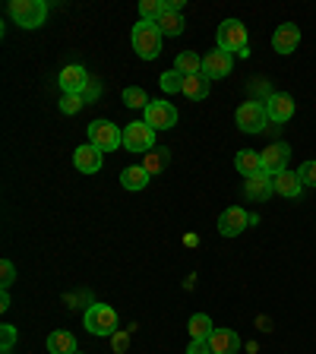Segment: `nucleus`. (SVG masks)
I'll return each mask as SVG.
<instances>
[{
  "label": "nucleus",
  "mask_w": 316,
  "mask_h": 354,
  "mask_svg": "<svg viewBox=\"0 0 316 354\" xmlns=\"http://www.w3.org/2000/svg\"><path fill=\"white\" fill-rule=\"evenodd\" d=\"M133 51L140 54L142 60H155L162 54V29L155 26V22H146L140 19L133 26Z\"/></svg>",
  "instance_id": "nucleus-1"
},
{
  "label": "nucleus",
  "mask_w": 316,
  "mask_h": 354,
  "mask_svg": "<svg viewBox=\"0 0 316 354\" xmlns=\"http://www.w3.org/2000/svg\"><path fill=\"white\" fill-rule=\"evenodd\" d=\"M7 13L19 29H38V26H44V19H48L44 0H10Z\"/></svg>",
  "instance_id": "nucleus-2"
},
{
  "label": "nucleus",
  "mask_w": 316,
  "mask_h": 354,
  "mask_svg": "<svg viewBox=\"0 0 316 354\" xmlns=\"http://www.w3.org/2000/svg\"><path fill=\"white\" fill-rule=\"evenodd\" d=\"M86 329L92 332V335H114L118 332V310L108 307V304H92V307L86 310Z\"/></svg>",
  "instance_id": "nucleus-3"
},
{
  "label": "nucleus",
  "mask_w": 316,
  "mask_h": 354,
  "mask_svg": "<svg viewBox=\"0 0 316 354\" xmlns=\"http://www.w3.org/2000/svg\"><path fill=\"white\" fill-rule=\"evenodd\" d=\"M89 142L98 146L102 152H114V149L124 146V133H120V127L111 124V120H92L89 124Z\"/></svg>",
  "instance_id": "nucleus-4"
},
{
  "label": "nucleus",
  "mask_w": 316,
  "mask_h": 354,
  "mask_svg": "<svg viewBox=\"0 0 316 354\" xmlns=\"http://www.w3.org/2000/svg\"><path fill=\"white\" fill-rule=\"evenodd\" d=\"M215 38H219L221 51L241 54L243 48H247V26H243L241 19H225L219 26V32H215Z\"/></svg>",
  "instance_id": "nucleus-5"
},
{
  "label": "nucleus",
  "mask_w": 316,
  "mask_h": 354,
  "mask_svg": "<svg viewBox=\"0 0 316 354\" xmlns=\"http://www.w3.org/2000/svg\"><path fill=\"white\" fill-rule=\"evenodd\" d=\"M124 149L130 152H152L155 149V130L146 124V120H133V124L124 127Z\"/></svg>",
  "instance_id": "nucleus-6"
},
{
  "label": "nucleus",
  "mask_w": 316,
  "mask_h": 354,
  "mask_svg": "<svg viewBox=\"0 0 316 354\" xmlns=\"http://www.w3.org/2000/svg\"><path fill=\"white\" fill-rule=\"evenodd\" d=\"M234 120H237V130H243V133H263L266 127H269L266 104H259V102H243L241 108H237Z\"/></svg>",
  "instance_id": "nucleus-7"
},
{
  "label": "nucleus",
  "mask_w": 316,
  "mask_h": 354,
  "mask_svg": "<svg viewBox=\"0 0 316 354\" xmlns=\"http://www.w3.org/2000/svg\"><path fill=\"white\" fill-rule=\"evenodd\" d=\"M253 221H257V215H247L241 206H231L219 215V234L221 237H237V234H243L247 225H253Z\"/></svg>",
  "instance_id": "nucleus-8"
},
{
  "label": "nucleus",
  "mask_w": 316,
  "mask_h": 354,
  "mask_svg": "<svg viewBox=\"0 0 316 354\" xmlns=\"http://www.w3.org/2000/svg\"><path fill=\"white\" fill-rule=\"evenodd\" d=\"M89 82H92V76H89L86 66H80V64L64 66V70H60V76H57V86H60V92H64V95H82Z\"/></svg>",
  "instance_id": "nucleus-9"
},
{
  "label": "nucleus",
  "mask_w": 316,
  "mask_h": 354,
  "mask_svg": "<svg viewBox=\"0 0 316 354\" xmlns=\"http://www.w3.org/2000/svg\"><path fill=\"white\" fill-rule=\"evenodd\" d=\"M231 66H234V57H231L228 51L215 48V51H209L206 57H203V76H206L209 82H212V80H225V76L231 73Z\"/></svg>",
  "instance_id": "nucleus-10"
},
{
  "label": "nucleus",
  "mask_w": 316,
  "mask_h": 354,
  "mask_svg": "<svg viewBox=\"0 0 316 354\" xmlns=\"http://www.w3.org/2000/svg\"><path fill=\"white\" fill-rule=\"evenodd\" d=\"M146 124L152 127V130H171V127L177 124V108L171 102H149Z\"/></svg>",
  "instance_id": "nucleus-11"
},
{
  "label": "nucleus",
  "mask_w": 316,
  "mask_h": 354,
  "mask_svg": "<svg viewBox=\"0 0 316 354\" xmlns=\"http://www.w3.org/2000/svg\"><path fill=\"white\" fill-rule=\"evenodd\" d=\"M266 114L272 124H288V120L295 118V98L288 95V92H272V95L266 98Z\"/></svg>",
  "instance_id": "nucleus-12"
},
{
  "label": "nucleus",
  "mask_w": 316,
  "mask_h": 354,
  "mask_svg": "<svg viewBox=\"0 0 316 354\" xmlns=\"http://www.w3.org/2000/svg\"><path fill=\"white\" fill-rule=\"evenodd\" d=\"M288 158H291V149H288V142H272L269 149H263V171L266 174H281V171H288Z\"/></svg>",
  "instance_id": "nucleus-13"
},
{
  "label": "nucleus",
  "mask_w": 316,
  "mask_h": 354,
  "mask_svg": "<svg viewBox=\"0 0 316 354\" xmlns=\"http://www.w3.org/2000/svg\"><path fill=\"white\" fill-rule=\"evenodd\" d=\"M297 44H301V29H297L295 22H281L272 35V48L279 54H295Z\"/></svg>",
  "instance_id": "nucleus-14"
},
{
  "label": "nucleus",
  "mask_w": 316,
  "mask_h": 354,
  "mask_svg": "<svg viewBox=\"0 0 316 354\" xmlns=\"http://www.w3.org/2000/svg\"><path fill=\"white\" fill-rule=\"evenodd\" d=\"M73 165L82 171V174H98V171H102V149L92 146V142L80 146L73 152Z\"/></svg>",
  "instance_id": "nucleus-15"
},
{
  "label": "nucleus",
  "mask_w": 316,
  "mask_h": 354,
  "mask_svg": "<svg viewBox=\"0 0 316 354\" xmlns=\"http://www.w3.org/2000/svg\"><path fill=\"white\" fill-rule=\"evenodd\" d=\"M272 190H275L272 174H266V171H259V174H253V177H247V180H243V193H247L250 199H257V203L269 199V196H272Z\"/></svg>",
  "instance_id": "nucleus-16"
},
{
  "label": "nucleus",
  "mask_w": 316,
  "mask_h": 354,
  "mask_svg": "<svg viewBox=\"0 0 316 354\" xmlns=\"http://www.w3.org/2000/svg\"><path fill=\"white\" fill-rule=\"evenodd\" d=\"M209 345H212V354H237L241 348V335L234 329H215L209 335Z\"/></svg>",
  "instance_id": "nucleus-17"
},
{
  "label": "nucleus",
  "mask_w": 316,
  "mask_h": 354,
  "mask_svg": "<svg viewBox=\"0 0 316 354\" xmlns=\"http://www.w3.org/2000/svg\"><path fill=\"white\" fill-rule=\"evenodd\" d=\"M272 184H275V193H281V196H288V199H297L304 190V180L297 171H281V174L272 177Z\"/></svg>",
  "instance_id": "nucleus-18"
},
{
  "label": "nucleus",
  "mask_w": 316,
  "mask_h": 354,
  "mask_svg": "<svg viewBox=\"0 0 316 354\" xmlns=\"http://www.w3.org/2000/svg\"><path fill=\"white\" fill-rule=\"evenodd\" d=\"M234 168L241 171L243 177H253L263 171V152H253V149H241L234 155Z\"/></svg>",
  "instance_id": "nucleus-19"
},
{
  "label": "nucleus",
  "mask_w": 316,
  "mask_h": 354,
  "mask_svg": "<svg viewBox=\"0 0 316 354\" xmlns=\"http://www.w3.org/2000/svg\"><path fill=\"white\" fill-rule=\"evenodd\" d=\"M149 177H152V174H149L142 165H130V168L120 171V184H124L127 190H146Z\"/></svg>",
  "instance_id": "nucleus-20"
},
{
  "label": "nucleus",
  "mask_w": 316,
  "mask_h": 354,
  "mask_svg": "<svg viewBox=\"0 0 316 354\" xmlns=\"http://www.w3.org/2000/svg\"><path fill=\"white\" fill-rule=\"evenodd\" d=\"M165 3H168V0H165ZM155 26H158V29H162V35H180V32H184V16L177 13V10H165L162 16H158V19H155Z\"/></svg>",
  "instance_id": "nucleus-21"
},
{
  "label": "nucleus",
  "mask_w": 316,
  "mask_h": 354,
  "mask_svg": "<svg viewBox=\"0 0 316 354\" xmlns=\"http://www.w3.org/2000/svg\"><path fill=\"white\" fill-rule=\"evenodd\" d=\"M48 351L51 354H76V339L70 335V332L57 329L48 335Z\"/></svg>",
  "instance_id": "nucleus-22"
},
{
  "label": "nucleus",
  "mask_w": 316,
  "mask_h": 354,
  "mask_svg": "<svg viewBox=\"0 0 316 354\" xmlns=\"http://www.w3.org/2000/svg\"><path fill=\"white\" fill-rule=\"evenodd\" d=\"M174 70L184 76H196V73H203V57L196 51H180L174 60Z\"/></svg>",
  "instance_id": "nucleus-23"
},
{
  "label": "nucleus",
  "mask_w": 316,
  "mask_h": 354,
  "mask_svg": "<svg viewBox=\"0 0 316 354\" xmlns=\"http://www.w3.org/2000/svg\"><path fill=\"white\" fill-rule=\"evenodd\" d=\"M187 98H193V102H203V98L209 95V80L203 73L196 76H184V88H180Z\"/></svg>",
  "instance_id": "nucleus-24"
},
{
  "label": "nucleus",
  "mask_w": 316,
  "mask_h": 354,
  "mask_svg": "<svg viewBox=\"0 0 316 354\" xmlns=\"http://www.w3.org/2000/svg\"><path fill=\"white\" fill-rule=\"evenodd\" d=\"M190 339H209V335H212L215 332V326H212V319L206 317V313H193L190 317Z\"/></svg>",
  "instance_id": "nucleus-25"
},
{
  "label": "nucleus",
  "mask_w": 316,
  "mask_h": 354,
  "mask_svg": "<svg viewBox=\"0 0 316 354\" xmlns=\"http://www.w3.org/2000/svg\"><path fill=\"white\" fill-rule=\"evenodd\" d=\"M168 158H171V149H152V152H146V162H142V168H146L149 174H158V171H165Z\"/></svg>",
  "instance_id": "nucleus-26"
},
{
  "label": "nucleus",
  "mask_w": 316,
  "mask_h": 354,
  "mask_svg": "<svg viewBox=\"0 0 316 354\" xmlns=\"http://www.w3.org/2000/svg\"><path fill=\"white\" fill-rule=\"evenodd\" d=\"M165 10H168V3H165V0H142V3H140V16L146 22H155L158 16L165 13Z\"/></svg>",
  "instance_id": "nucleus-27"
},
{
  "label": "nucleus",
  "mask_w": 316,
  "mask_h": 354,
  "mask_svg": "<svg viewBox=\"0 0 316 354\" xmlns=\"http://www.w3.org/2000/svg\"><path fill=\"white\" fill-rule=\"evenodd\" d=\"M124 102H127V108H149V95H146V88H140V86L124 88Z\"/></svg>",
  "instance_id": "nucleus-28"
},
{
  "label": "nucleus",
  "mask_w": 316,
  "mask_h": 354,
  "mask_svg": "<svg viewBox=\"0 0 316 354\" xmlns=\"http://www.w3.org/2000/svg\"><path fill=\"white\" fill-rule=\"evenodd\" d=\"M158 82H162L165 92H180V88H184V73H177V70H165Z\"/></svg>",
  "instance_id": "nucleus-29"
},
{
  "label": "nucleus",
  "mask_w": 316,
  "mask_h": 354,
  "mask_svg": "<svg viewBox=\"0 0 316 354\" xmlns=\"http://www.w3.org/2000/svg\"><path fill=\"white\" fill-rule=\"evenodd\" d=\"M82 108H86V98L82 95H64L60 98V111H64V114H80Z\"/></svg>",
  "instance_id": "nucleus-30"
},
{
  "label": "nucleus",
  "mask_w": 316,
  "mask_h": 354,
  "mask_svg": "<svg viewBox=\"0 0 316 354\" xmlns=\"http://www.w3.org/2000/svg\"><path fill=\"white\" fill-rule=\"evenodd\" d=\"M0 275H3V279H0V285H3V291H7V288L16 281V266L10 263V259H3V263H0Z\"/></svg>",
  "instance_id": "nucleus-31"
},
{
  "label": "nucleus",
  "mask_w": 316,
  "mask_h": 354,
  "mask_svg": "<svg viewBox=\"0 0 316 354\" xmlns=\"http://www.w3.org/2000/svg\"><path fill=\"white\" fill-rule=\"evenodd\" d=\"M13 345H16V326H3L0 329V348H3V354H10Z\"/></svg>",
  "instance_id": "nucleus-32"
},
{
  "label": "nucleus",
  "mask_w": 316,
  "mask_h": 354,
  "mask_svg": "<svg viewBox=\"0 0 316 354\" xmlns=\"http://www.w3.org/2000/svg\"><path fill=\"white\" fill-rule=\"evenodd\" d=\"M297 174H301L304 187H316V162H304Z\"/></svg>",
  "instance_id": "nucleus-33"
},
{
  "label": "nucleus",
  "mask_w": 316,
  "mask_h": 354,
  "mask_svg": "<svg viewBox=\"0 0 316 354\" xmlns=\"http://www.w3.org/2000/svg\"><path fill=\"white\" fill-rule=\"evenodd\" d=\"M187 354H212V345H209V339H193Z\"/></svg>",
  "instance_id": "nucleus-34"
},
{
  "label": "nucleus",
  "mask_w": 316,
  "mask_h": 354,
  "mask_svg": "<svg viewBox=\"0 0 316 354\" xmlns=\"http://www.w3.org/2000/svg\"><path fill=\"white\" fill-rule=\"evenodd\" d=\"M98 95H102V82H95V80H92V82H89V86H86V92H82V98H86V104H89V102H95Z\"/></svg>",
  "instance_id": "nucleus-35"
},
{
  "label": "nucleus",
  "mask_w": 316,
  "mask_h": 354,
  "mask_svg": "<svg viewBox=\"0 0 316 354\" xmlns=\"http://www.w3.org/2000/svg\"><path fill=\"white\" fill-rule=\"evenodd\" d=\"M124 348H127V335H120V332H114V351H124Z\"/></svg>",
  "instance_id": "nucleus-36"
},
{
  "label": "nucleus",
  "mask_w": 316,
  "mask_h": 354,
  "mask_svg": "<svg viewBox=\"0 0 316 354\" xmlns=\"http://www.w3.org/2000/svg\"><path fill=\"white\" fill-rule=\"evenodd\" d=\"M0 310H10V295H7V291L0 295Z\"/></svg>",
  "instance_id": "nucleus-37"
}]
</instances>
